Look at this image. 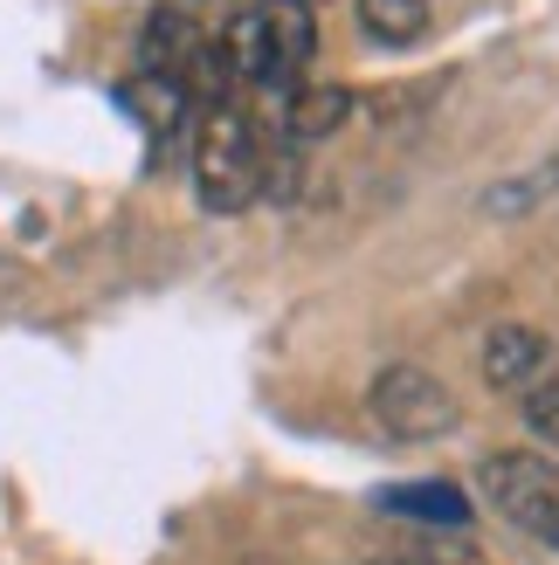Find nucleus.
Here are the masks:
<instances>
[{
  "mask_svg": "<svg viewBox=\"0 0 559 565\" xmlns=\"http://www.w3.org/2000/svg\"><path fill=\"white\" fill-rule=\"evenodd\" d=\"M221 55H229L235 83H249V90H297L312 55H318L312 0H249L221 28Z\"/></svg>",
  "mask_w": 559,
  "mask_h": 565,
  "instance_id": "nucleus-1",
  "label": "nucleus"
},
{
  "mask_svg": "<svg viewBox=\"0 0 559 565\" xmlns=\"http://www.w3.org/2000/svg\"><path fill=\"white\" fill-rule=\"evenodd\" d=\"M270 186V146L256 118L229 97V104H208L193 118V201L208 214H242L256 207Z\"/></svg>",
  "mask_w": 559,
  "mask_h": 565,
  "instance_id": "nucleus-2",
  "label": "nucleus"
},
{
  "mask_svg": "<svg viewBox=\"0 0 559 565\" xmlns=\"http://www.w3.org/2000/svg\"><path fill=\"white\" fill-rule=\"evenodd\" d=\"M367 407L394 441H435V435H450L463 420V401L429 373V365H387V373L367 386Z\"/></svg>",
  "mask_w": 559,
  "mask_h": 565,
  "instance_id": "nucleus-3",
  "label": "nucleus"
},
{
  "mask_svg": "<svg viewBox=\"0 0 559 565\" xmlns=\"http://www.w3.org/2000/svg\"><path fill=\"white\" fill-rule=\"evenodd\" d=\"M477 490L491 497V511H505L525 531V539L559 552V469L546 456H491L477 469Z\"/></svg>",
  "mask_w": 559,
  "mask_h": 565,
  "instance_id": "nucleus-4",
  "label": "nucleus"
},
{
  "mask_svg": "<svg viewBox=\"0 0 559 565\" xmlns=\"http://www.w3.org/2000/svg\"><path fill=\"white\" fill-rule=\"evenodd\" d=\"M208 42H214L208 28L193 21L187 8H173V0H166V8H152L146 28H138V70H146V76H173L180 90H187V70L201 63Z\"/></svg>",
  "mask_w": 559,
  "mask_h": 565,
  "instance_id": "nucleus-5",
  "label": "nucleus"
},
{
  "mask_svg": "<svg viewBox=\"0 0 559 565\" xmlns=\"http://www.w3.org/2000/svg\"><path fill=\"white\" fill-rule=\"evenodd\" d=\"M552 373V338L532 324H497L484 338V386L497 393H532Z\"/></svg>",
  "mask_w": 559,
  "mask_h": 565,
  "instance_id": "nucleus-6",
  "label": "nucleus"
},
{
  "mask_svg": "<svg viewBox=\"0 0 559 565\" xmlns=\"http://www.w3.org/2000/svg\"><path fill=\"white\" fill-rule=\"evenodd\" d=\"M373 511L394 524H422V531H463L477 518L456 483H387V490H373Z\"/></svg>",
  "mask_w": 559,
  "mask_h": 565,
  "instance_id": "nucleus-7",
  "label": "nucleus"
},
{
  "mask_svg": "<svg viewBox=\"0 0 559 565\" xmlns=\"http://www.w3.org/2000/svg\"><path fill=\"white\" fill-rule=\"evenodd\" d=\"M352 125V90L346 83H297L284 97V138L291 146H325L331 131Z\"/></svg>",
  "mask_w": 559,
  "mask_h": 565,
  "instance_id": "nucleus-8",
  "label": "nucleus"
},
{
  "mask_svg": "<svg viewBox=\"0 0 559 565\" xmlns=\"http://www.w3.org/2000/svg\"><path fill=\"white\" fill-rule=\"evenodd\" d=\"M118 104H125V110H131V118L146 125L152 138H173L180 125L201 118V110H193V97L180 90L173 76H146V70H138V76L125 83V90H118Z\"/></svg>",
  "mask_w": 559,
  "mask_h": 565,
  "instance_id": "nucleus-9",
  "label": "nucleus"
},
{
  "mask_svg": "<svg viewBox=\"0 0 559 565\" xmlns=\"http://www.w3.org/2000/svg\"><path fill=\"white\" fill-rule=\"evenodd\" d=\"M359 35L380 49H414L429 35V0H359Z\"/></svg>",
  "mask_w": 559,
  "mask_h": 565,
  "instance_id": "nucleus-10",
  "label": "nucleus"
},
{
  "mask_svg": "<svg viewBox=\"0 0 559 565\" xmlns=\"http://www.w3.org/2000/svg\"><path fill=\"white\" fill-rule=\"evenodd\" d=\"M552 193H559V159L532 166V173H511L505 186H491V193H484V214H497V221H511V214H525V207H539V201H552Z\"/></svg>",
  "mask_w": 559,
  "mask_h": 565,
  "instance_id": "nucleus-11",
  "label": "nucleus"
},
{
  "mask_svg": "<svg viewBox=\"0 0 559 565\" xmlns=\"http://www.w3.org/2000/svg\"><path fill=\"white\" fill-rule=\"evenodd\" d=\"M525 428H532L539 441H552V448H559V380L525 393Z\"/></svg>",
  "mask_w": 559,
  "mask_h": 565,
  "instance_id": "nucleus-12",
  "label": "nucleus"
},
{
  "mask_svg": "<svg viewBox=\"0 0 559 565\" xmlns=\"http://www.w3.org/2000/svg\"><path fill=\"white\" fill-rule=\"evenodd\" d=\"M373 565H484L477 552H414V558H373Z\"/></svg>",
  "mask_w": 559,
  "mask_h": 565,
  "instance_id": "nucleus-13",
  "label": "nucleus"
}]
</instances>
